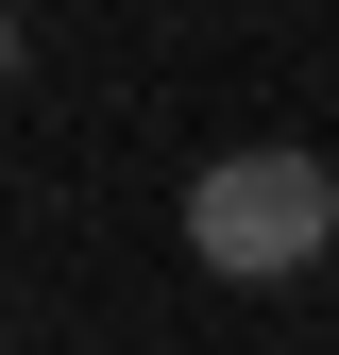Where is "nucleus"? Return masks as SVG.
<instances>
[{
	"label": "nucleus",
	"instance_id": "1",
	"mask_svg": "<svg viewBox=\"0 0 339 355\" xmlns=\"http://www.w3.org/2000/svg\"><path fill=\"white\" fill-rule=\"evenodd\" d=\"M322 237H339V169L322 153H221L187 187V254L221 288H288V271H322Z\"/></svg>",
	"mask_w": 339,
	"mask_h": 355
},
{
	"label": "nucleus",
	"instance_id": "2",
	"mask_svg": "<svg viewBox=\"0 0 339 355\" xmlns=\"http://www.w3.org/2000/svg\"><path fill=\"white\" fill-rule=\"evenodd\" d=\"M0 68H17V0H0Z\"/></svg>",
	"mask_w": 339,
	"mask_h": 355
}]
</instances>
